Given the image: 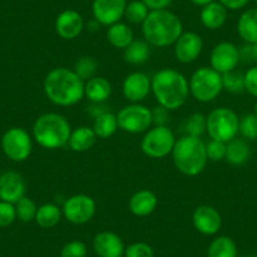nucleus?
<instances>
[{"mask_svg": "<svg viewBox=\"0 0 257 257\" xmlns=\"http://www.w3.org/2000/svg\"><path fill=\"white\" fill-rule=\"evenodd\" d=\"M47 98L53 105L68 107L85 97V81L67 67H56L47 73L43 82Z\"/></svg>", "mask_w": 257, "mask_h": 257, "instance_id": "obj_1", "label": "nucleus"}, {"mask_svg": "<svg viewBox=\"0 0 257 257\" xmlns=\"http://www.w3.org/2000/svg\"><path fill=\"white\" fill-rule=\"evenodd\" d=\"M152 92L158 105L169 111L177 110L189 97V81L174 68H163L152 77Z\"/></svg>", "mask_w": 257, "mask_h": 257, "instance_id": "obj_2", "label": "nucleus"}, {"mask_svg": "<svg viewBox=\"0 0 257 257\" xmlns=\"http://www.w3.org/2000/svg\"><path fill=\"white\" fill-rule=\"evenodd\" d=\"M144 41L158 48L173 46L183 33L182 21L177 14L168 9L150 11L142 24Z\"/></svg>", "mask_w": 257, "mask_h": 257, "instance_id": "obj_3", "label": "nucleus"}, {"mask_svg": "<svg viewBox=\"0 0 257 257\" xmlns=\"http://www.w3.org/2000/svg\"><path fill=\"white\" fill-rule=\"evenodd\" d=\"M172 158L178 172L187 177H197L203 173L208 163L206 143L201 138L184 135L175 142Z\"/></svg>", "mask_w": 257, "mask_h": 257, "instance_id": "obj_4", "label": "nucleus"}, {"mask_svg": "<svg viewBox=\"0 0 257 257\" xmlns=\"http://www.w3.org/2000/svg\"><path fill=\"white\" fill-rule=\"evenodd\" d=\"M71 132L70 122L63 115L46 112L34 121L33 139L44 149H61L68 144Z\"/></svg>", "mask_w": 257, "mask_h": 257, "instance_id": "obj_5", "label": "nucleus"}, {"mask_svg": "<svg viewBox=\"0 0 257 257\" xmlns=\"http://www.w3.org/2000/svg\"><path fill=\"white\" fill-rule=\"evenodd\" d=\"M222 91V75L212 67H201L190 76L189 92L199 102H212Z\"/></svg>", "mask_w": 257, "mask_h": 257, "instance_id": "obj_6", "label": "nucleus"}, {"mask_svg": "<svg viewBox=\"0 0 257 257\" xmlns=\"http://www.w3.org/2000/svg\"><path fill=\"white\" fill-rule=\"evenodd\" d=\"M239 117L228 107H217L207 115V133L209 138L228 143L238 135Z\"/></svg>", "mask_w": 257, "mask_h": 257, "instance_id": "obj_7", "label": "nucleus"}, {"mask_svg": "<svg viewBox=\"0 0 257 257\" xmlns=\"http://www.w3.org/2000/svg\"><path fill=\"white\" fill-rule=\"evenodd\" d=\"M175 142L169 126H152L142 139V150L152 159H163L172 154Z\"/></svg>", "mask_w": 257, "mask_h": 257, "instance_id": "obj_8", "label": "nucleus"}, {"mask_svg": "<svg viewBox=\"0 0 257 257\" xmlns=\"http://www.w3.org/2000/svg\"><path fill=\"white\" fill-rule=\"evenodd\" d=\"M118 128L128 134L147 133L153 126L152 108L142 103H130L123 106L117 113Z\"/></svg>", "mask_w": 257, "mask_h": 257, "instance_id": "obj_9", "label": "nucleus"}, {"mask_svg": "<svg viewBox=\"0 0 257 257\" xmlns=\"http://www.w3.org/2000/svg\"><path fill=\"white\" fill-rule=\"evenodd\" d=\"M2 149L13 162H26L33 150V139L26 128L11 127L2 138Z\"/></svg>", "mask_w": 257, "mask_h": 257, "instance_id": "obj_10", "label": "nucleus"}, {"mask_svg": "<svg viewBox=\"0 0 257 257\" xmlns=\"http://www.w3.org/2000/svg\"><path fill=\"white\" fill-rule=\"evenodd\" d=\"M63 217L72 224H86L95 217L96 202L87 194H75L64 201Z\"/></svg>", "mask_w": 257, "mask_h": 257, "instance_id": "obj_11", "label": "nucleus"}, {"mask_svg": "<svg viewBox=\"0 0 257 257\" xmlns=\"http://www.w3.org/2000/svg\"><path fill=\"white\" fill-rule=\"evenodd\" d=\"M239 61H241L239 48L231 42H221L216 44L212 48L209 56L211 67L221 75L236 70Z\"/></svg>", "mask_w": 257, "mask_h": 257, "instance_id": "obj_12", "label": "nucleus"}, {"mask_svg": "<svg viewBox=\"0 0 257 257\" xmlns=\"http://www.w3.org/2000/svg\"><path fill=\"white\" fill-rule=\"evenodd\" d=\"M174 56L180 63H192L203 51V39L196 32H183L174 44Z\"/></svg>", "mask_w": 257, "mask_h": 257, "instance_id": "obj_13", "label": "nucleus"}, {"mask_svg": "<svg viewBox=\"0 0 257 257\" xmlns=\"http://www.w3.org/2000/svg\"><path fill=\"white\" fill-rule=\"evenodd\" d=\"M127 0H93L92 14L101 26L110 27L123 18Z\"/></svg>", "mask_w": 257, "mask_h": 257, "instance_id": "obj_14", "label": "nucleus"}, {"mask_svg": "<svg viewBox=\"0 0 257 257\" xmlns=\"http://www.w3.org/2000/svg\"><path fill=\"white\" fill-rule=\"evenodd\" d=\"M152 92V78L144 72H133L122 82V95L128 102L140 103Z\"/></svg>", "mask_w": 257, "mask_h": 257, "instance_id": "obj_15", "label": "nucleus"}, {"mask_svg": "<svg viewBox=\"0 0 257 257\" xmlns=\"http://www.w3.org/2000/svg\"><path fill=\"white\" fill-rule=\"evenodd\" d=\"M193 226L204 236H213L218 233L222 227V216L214 207L203 204L194 209L192 216Z\"/></svg>", "mask_w": 257, "mask_h": 257, "instance_id": "obj_16", "label": "nucleus"}, {"mask_svg": "<svg viewBox=\"0 0 257 257\" xmlns=\"http://www.w3.org/2000/svg\"><path fill=\"white\" fill-rule=\"evenodd\" d=\"M27 184L18 172H4L0 174V201L16 204L26 196Z\"/></svg>", "mask_w": 257, "mask_h": 257, "instance_id": "obj_17", "label": "nucleus"}, {"mask_svg": "<svg viewBox=\"0 0 257 257\" xmlns=\"http://www.w3.org/2000/svg\"><path fill=\"white\" fill-rule=\"evenodd\" d=\"M56 33L64 41L76 39L85 28V22L82 16L73 9H66L61 12L54 23Z\"/></svg>", "mask_w": 257, "mask_h": 257, "instance_id": "obj_18", "label": "nucleus"}, {"mask_svg": "<svg viewBox=\"0 0 257 257\" xmlns=\"http://www.w3.org/2000/svg\"><path fill=\"white\" fill-rule=\"evenodd\" d=\"M92 246L98 257H123L125 252L122 238L111 231H102L96 234Z\"/></svg>", "mask_w": 257, "mask_h": 257, "instance_id": "obj_19", "label": "nucleus"}, {"mask_svg": "<svg viewBox=\"0 0 257 257\" xmlns=\"http://www.w3.org/2000/svg\"><path fill=\"white\" fill-rule=\"evenodd\" d=\"M158 197L153 190L139 189L128 199V211L137 217H148L157 209Z\"/></svg>", "mask_w": 257, "mask_h": 257, "instance_id": "obj_20", "label": "nucleus"}, {"mask_svg": "<svg viewBox=\"0 0 257 257\" xmlns=\"http://www.w3.org/2000/svg\"><path fill=\"white\" fill-rule=\"evenodd\" d=\"M112 93L110 81L101 76H95L85 82V96L90 102L105 103Z\"/></svg>", "mask_w": 257, "mask_h": 257, "instance_id": "obj_21", "label": "nucleus"}, {"mask_svg": "<svg viewBox=\"0 0 257 257\" xmlns=\"http://www.w3.org/2000/svg\"><path fill=\"white\" fill-rule=\"evenodd\" d=\"M199 19L204 28L209 29V31H217L226 23L227 9L218 2H213L202 8L201 13H199Z\"/></svg>", "mask_w": 257, "mask_h": 257, "instance_id": "obj_22", "label": "nucleus"}, {"mask_svg": "<svg viewBox=\"0 0 257 257\" xmlns=\"http://www.w3.org/2000/svg\"><path fill=\"white\" fill-rule=\"evenodd\" d=\"M96 140H97V137H96L93 128L83 125L78 126L71 132L67 145L72 152L85 153L88 152L96 144Z\"/></svg>", "mask_w": 257, "mask_h": 257, "instance_id": "obj_23", "label": "nucleus"}, {"mask_svg": "<svg viewBox=\"0 0 257 257\" xmlns=\"http://www.w3.org/2000/svg\"><path fill=\"white\" fill-rule=\"evenodd\" d=\"M238 36L246 43H257V8L247 9L237 22Z\"/></svg>", "mask_w": 257, "mask_h": 257, "instance_id": "obj_24", "label": "nucleus"}, {"mask_svg": "<svg viewBox=\"0 0 257 257\" xmlns=\"http://www.w3.org/2000/svg\"><path fill=\"white\" fill-rule=\"evenodd\" d=\"M249 158H251V148L246 140L234 138L233 140L227 143L226 158H224L227 163L239 167V165L246 164Z\"/></svg>", "mask_w": 257, "mask_h": 257, "instance_id": "obj_25", "label": "nucleus"}, {"mask_svg": "<svg viewBox=\"0 0 257 257\" xmlns=\"http://www.w3.org/2000/svg\"><path fill=\"white\" fill-rule=\"evenodd\" d=\"M106 38L111 46L123 51L128 44L134 41V32L128 24L118 22V23L108 27L107 32H106Z\"/></svg>", "mask_w": 257, "mask_h": 257, "instance_id": "obj_26", "label": "nucleus"}, {"mask_svg": "<svg viewBox=\"0 0 257 257\" xmlns=\"http://www.w3.org/2000/svg\"><path fill=\"white\" fill-rule=\"evenodd\" d=\"M62 216H63L62 208H59L57 204L46 203L38 207L34 221L37 222L39 227L48 229L56 227L61 222Z\"/></svg>", "mask_w": 257, "mask_h": 257, "instance_id": "obj_27", "label": "nucleus"}, {"mask_svg": "<svg viewBox=\"0 0 257 257\" xmlns=\"http://www.w3.org/2000/svg\"><path fill=\"white\" fill-rule=\"evenodd\" d=\"M150 57V44L147 41L143 39H134L132 43L128 44L125 49H123V59L127 63L134 64H143L149 59Z\"/></svg>", "mask_w": 257, "mask_h": 257, "instance_id": "obj_28", "label": "nucleus"}, {"mask_svg": "<svg viewBox=\"0 0 257 257\" xmlns=\"http://www.w3.org/2000/svg\"><path fill=\"white\" fill-rule=\"evenodd\" d=\"M92 128L97 138H100V139H108V138H111L117 132V117H116L115 113L107 111V112L93 118Z\"/></svg>", "mask_w": 257, "mask_h": 257, "instance_id": "obj_29", "label": "nucleus"}, {"mask_svg": "<svg viewBox=\"0 0 257 257\" xmlns=\"http://www.w3.org/2000/svg\"><path fill=\"white\" fill-rule=\"evenodd\" d=\"M207 257H237V244L231 237L218 236L211 242Z\"/></svg>", "mask_w": 257, "mask_h": 257, "instance_id": "obj_30", "label": "nucleus"}, {"mask_svg": "<svg viewBox=\"0 0 257 257\" xmlns=\"http://www.w3.org/2000/svg\"><path fill=\"white\" fill-rule=\"evenodd\" d=\"M149 13L150 9L143 3L142 0H132L126 4L123 18L132 24H143Z\"/></svg>", "mask_w": 257, "mask_h": 257, "instance_id": "obj_31", "label": "nucleus"}, {"mask_svg": "<svg viewBox=\"0 0 257 257\" xmlns=\"http://www.w3.org/2000/svg\"><path fill=\"white\" fill-rule=\"evenodd\" d=\"M207 132V116L196 112L188 116L184 122L185 135L194 138H201Z\"/></svg>", "mask_w": 257, "mask_h": 257, "instance_id": "obj_32", "label": "nucleus"}, {"mask_svg": "<svg viewBox=\"0 0 257 257\" xmlns=\"http://www.w3.org/2000/svg\"><path fill=\"white\" fill-rule=\"evenodd\" d=\"M16 212H17V218L19 221L24 222V223H29V222L34 221L36 219L37 211H38V207H37L36 202L33 201L29 197L24 196L21 201L17 202L16 204Z\"/></svg>", "mask_w": 257, "mask_h": 257, "instance_id": "obj_33", "label": "nucleus"}, {"mask_svg": "<svg viewBox=\"0 0 257 257\" xmlns=\"http://www.w3.org/2000/svg\"><path fill=\"white\" fill-rule=\"evenodd\" d=\"M73 71L78 75V77L82 78L83 81H88L90 78L95 77L97 72V62L95 58L88 56H83L77 59L75 63Z\"/></svg>", "mask_w": 257, "mask_h": 257, "instance_id": "obj_34", "label": "nucleus"}, {"mask_svg": "<svg viewBox=\"0 0 257 257\" xmlns=\"http://www.w3.org/2000/svg\"><path fill=\"white\" fill-rule=\"evenodd\" d=\"M223 90L231 93H241L244 91V73L233 70L222 75Z\"/></svg>", "mask_w": 257, "mask_h": 257, "instance_id": "obj_35", "label": "nucleus"}, {"mask_svg": "<svg viewBox=\"0 0 257 257\" xmlns=\"http://www.w3.org/2000/svg\"><path fill=\"white\" fill-rule=\"evenodd\" d=\"M238 134L244 140H257V116L247 113L239 118Z\"/></svg>", "mask_w": 257, "mask_h": 257, "instance_id": "obj_36", "label": "nucleus"}, {"mask_svg": "<svg viewBox=\"0 0 257 257\" xmlns=\"http://www.w3.org/2000/svg\"><path fill=\"white\" fill-rule=\"evenodd\" d=\"M123 257H154V249L147 242H134L125 247Z\"/></svg>", "mask_w": 257, "mask_h": 257, "instance_id": "obj_37", "label": "nucleus"}, {"mask_svg": "<svg viewBox=\"0 0 257 257\" xmlns=\"http://www.w3.org/2000/svg\"><path fill=\"white\" fill-rule=\"evenodd\" d=\"M226 148L227 143L218 142V140L211 139L206 144V152H207V158H208V162H221L224 160L226 158Z\"/></svg>", "mask_w": 257, "mask_h": 257, "instance_id": "obj_38", "label": "nucleus"}, {"mask_svg": "<svg viewBox=\"0 0 257 257\" xmlns=\"http://www.w3.org/2000/svg\"><path fill=\"white\" fill-rule=\"evenodd\" d=\"M86 254H87V246L85 242L73 239L62 247L59 257H86Z\"/></svg>", "mask_w": 257, "mask_h": 257, "instance_id": "obj_39", "label": "nucleus"}, {"mask_svg": "<svg viewBox=\"0 0 257 257\" xmlns=\"http://www.w3.org/2000/svg\"><path fill=\"white\" fill-rule=\"evenodd\" d=\"M17 219L16 206L8 202L0 201V228L8 227Z\"/></svg>", "mask_w": 257, "mask_h": 257, "instance_id": "obj_40", "label": "nucleus"}, {"mask_svg": "<svg viewBox=\"0 0 257 257\" xmlns=\"http://www.w3.org/2000/svg\"><path fill=\"white\" fill-rule=\"evenodd\" d=\"M170 111L163 106L158 105L152 108L153 126H168L170 121Z\"/></svg>", "mask_w": 257, "mask_h": 257, "instance_id": "obj_41", "label": "nucleus"}, {"mask_svg": "<svg viewBox=\"0 0 257 257\" xmlns=\"http://www.w3.org/2000/svg\"><path fill=\"white\" fill-rule=\"evenodd\" d=\"M244 91L257 98V66L248 68L244 73Z\"/></svg>", "mask_w": 257, "mask_h": 257, "instance_id": "obj_42", "label": "nucleus"}, {"mask_svg": "<svg viewBox=\"0 0 257 257\" xmlns=\"http://www.w3.org/2000/svg\"><path fill=\"white\" fill-rule=\"evenodd\" d=\"M239 56H241V59L257 63V43H247L246 46L242 47V49H239Z\"/></svg>", "mask_w": 257, "mask_h": 257, "instance_id": "obj_43", "label": "nucleus"}, {"mask_svg": "<svg viewBox=\"0 0 257 257\" xmlns=\"http://www.w3.org/2000/svg\"><path fill=\"white\" fill-rule=\"evenodd\" d=\"M227 11H239L249 3V0H217Z\"/></svg>", "mask_w": 257, "mask_h": 257, "instance_id": "obj_44", "label": "nucleus"}, {"mask_svg": "<svg viewBox=\"0 0 257 257\" xmlns=\"http://www.w3.org/2000/svg\"><path fill=\"white\" fill-rule=\"evenodd\" d=\"M142 2L150 9V11L168 9V7L173 3V0H142Z\"/></svg>", "mask_w": 257, "mask_h": 257, "instance_id": "obj_45", "label": "nucleus"}, {"mask_svg": "<svg viewBox=\"0 0 257 257\" xmlns=\"http://www.w3.org/2000/svg\"><path fill=\"white\" fill-rule=\"evenodd\" d=\"M88 110H90V115L93 116V118L108 111L107 106H106L105 103H93V102H91V106Z\"/></svg>", "mask_w": 257, "mask_h": 257, "instance_id": "obj_46", "label": "nucleus"}, {"mask_svg": "<svg viewBox=\"0 0 257 257\" xmlns=\"http://www.w3.org/2000/svg\"><path fill=\"white\" fill-rule=\"evenodd\" d=\"M194 6L197 7H201V8H203V7L208 6L209 3H213V2H216V0H190Z\"/></svg>", "mask_w": 257, "mask_h": 257, "instance_id": "obj_47", "label": "nucleus"}, {"mask_svg": "<svg viewBox=\"0 0 257 257\" xmlns=\"http://www.w3.org/2000/svg\"><path fill=\"white\" fill-rule=\"evenodd\" d=\"M254 115L257 116V102H256V105H254Z\"/></svg>", "mask_w": 257, "mask_h": 257, "instance_id": "obj_48", "label": "nucleus"}, {"mask_svg": "<svg viewBox=\"0 0 257 257\" xmlns=\"http://www.w3.org/2000/svg\"><path fill=\"white\" fill-rule=\"evenodd\" d=\"M254 3H256V6H257V0H254Z\"/></svg>", "mask_w": 257, "mask_h": 257, "instance_id": "obj_49", "label": "nucleus"}]
</instances>
